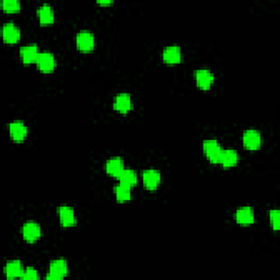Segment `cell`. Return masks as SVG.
I'll use <instances>...</instances> for the list:
<instances>
[{"instance_id":"cell-8","label":"cell","mask_w":280,"mask_h":280,"mask_svg":"<svg viewBox=\"0 0 280 280\" xmlns=\"http://www.w3.org/2000/svg\"><path fill=\"white\" fill-rule=\"evenodd\" d=\"M243 143L244 146L251 150H256L261 144L260 134L255 129H248L243 135Z\"/></svg>"},{"instance_id":"cell-18","label":"cell","mask_w":280,"mask_h":280,"mask_svg":"<svg viewBox=\"0 0 280 280\" xmlns=\"http://www.w3.org/2000/svg\"><path fill=\"white\" fill-rule=\"evenodd\" d=\"M105 170L110 175L119 176V174L124 170V161L119 157L111 158V159H108L106 162Z\"/></svg>"},{"instance_id":"cell-6","label":"cell","mask_w":280,"mask_h":280,"mask_svg":"<svg viewBox=\"0 0 280 280\" xmlns=\"http://www.w3.org/2000/svg\"><path fill=\"white\" fill-rule=\"evenodd\" d=\"M142 182L144 187L147 189H150V191H153V189L158 188L159 184L161 182V175L160 172L157 170H152L149 169L146 170L142 174Z\"/></svg>"},{"instance_id":"cell-1","label":"cell","mask_w":280,"mask_h":280,"mask_svg":"<svg viewBox=\"0 0 280 280\" xmlns=\"http://www.w3.org/2000/svg\"><path fill=\"white\" fill-rule=\"evenodd\" d=\"M68 274V264L62 259L53 260L49 265V272L47 275V279L52 280H60L65 278Z\"/></svg>"},{"instance_id":"cell-15","label":"cell","mask_w":280,"mask_h":280,"mask_svg":"<svg viewBox=\"0 0 280 280\" xmlns=\"http://www.w3.org/2000/svg\"><path fill=\"white\" fill-rule=\"evenodd\" d=\"M23 267L20 260H10L8 261L6 267H4V273H6L7 277L10 279L15 278H21L22 274H23Z\"/></svg>"},{"instance_id":"cell-4","label":"cell","mask_w":280,"mask_h":280,"mask_svg":"<svg viewBox=\"0 0 280 280\" xmlns=\"http://www.w3.org/2000/svg\"><path fill=\"white\" fill-rule=\"evenodd\" d=\"M77 46L82 52H90L92 51L94 47V35L90 32V31H81L78 34H77L76 38Z\"/></svg>"},{"instance_id":"cell-14","label":"cell","mask_w":280,"mask_h":280,"mask_svg":"<svg viewBox=\"0 0 280 280\" xmlns=\"http://www.w3.org/2000/svg\"><path fill=\"white\" fill-rule=\"evenodd\" d=\"M163 60L168 64H178L182 57V53H180V48L178 45H171L164 48L163 51Z\"/></svg>"},{"instance_id":"cell-3","label":"cell","mask_w":280,"mask_h":280,"mask_svg":"<svg viewBox=\"0 0 280 280\" xmlns=\"http://www.w3.org/2000/svg\"><path fill=\"white\" fill-rule=\"evenodd\" d=\"M36 65L42 72H52L56 67L55 56L49 52H42L36 60Z\"/></svg>"},{"instance_id":"cell-9","label":"cell","mask_w":280,"mask_h":280,"mask_svg":"<svg viewBox=\"0 0 280 280\" xmlns=\"http://www.w3.org/2000/svg\"><path fill=\"white\" fill-rule=\"evenodd\" d=\"M22 234H23L25 241L35 242L40 237V225L33 221H29V222L24 223L23 228H22Z\"/></svg>"},{"instance_id":"cell-10","label":"cell","mask_w":280,"mask_h":280,"mask_svg":"<svg viewBox=\"0 0 280 280\" xmlns=\"http://www.w3.org/2000/svg\"><path fill=\"white\" fill-rule=\"evenodd\" d=\"M195 78H196V82H197L198 87L204 90L209 89L212 85V83H214V80H215L214 74H212V72L209 71L208 69L197 70Z\"/></svg>"},{"instance_id":"cell-13","label":"cell","mask_w":280,"mask_h":280,"mask_svg":"<svg viewBox=\"0 0 280 280\" xmlns=\"http://www.w3.org/2000/svg\"><path fill=\"white\" fill-rule=\"evenodd\" d=\"M58 215H60V222L64 227H72L76 224V216L72 207L61 206L58 208Z\"/></svg>"},{"instance_id":"cell-17","label":"cell","mask_w":280,"mask_h":280,"mask_svg":"<svg viewBox=\"0 0 280 280\" xmlns=\"http://www.w3.org/2000/svg\"><path fill=\"white\" fill-rule=\"evenodd\" d=\"M238 161L239 155L233 149H227V150H222V152H221L219 163L222 164L224 168H231V166L238 163Z\"/></svg>"},{"instance_id":"cell-20","label":"cell","mask_w":280,"mask_h":280,"mask_svg":"<svg viewBox=\"0 0 280 280\" xmlns=\"http://www.w3.org/2000/svg\"><path fill=\"white\" fill-rule=\"evenodd\" d=\"M38 16L42 24H49L54 21V10L48 3H44L38 9Z\"/></svg>"},{"instance_id":"cell-23","label":"cell","mask_w":280,"mask_h":280,"mask_svg":"<svg viewBox=\"0 0 280 280\" xmlns=\"http://www.w3.org/2000/svg\"><path fill=\"white\" fill-rule=\"evenodd\" d=\"M269 218H270V223H272V227L274 230H279L280 225V214L278 209H274L269 212Z\"/></svg>"},{"instance_id":"cell-5","label":"cell","mask_w":280,"mask_h":280,"mask_svg":"<svg viewBox=\"0 0 280 280\" xmlns=\"http://www.w3.org/2000/svg\"><path fill=\"white\" fill-rule=\"evenodd\" d=\"M9 133H10V136L15 141L21 142L23 141L26 135H28V127H26L23 121L15 120L9 125Z\"/></svg>"},{"instance_id":"cell-11","label":"cell","mask_w":280,"mask_h":280,"mask_svg":"<svg viewBox=\"0 0 280 280\" xmlns=\"http://www.w3.org/2000/svg\"><path fill=\"white\" fill-rule=\"evenodd\" d=\"M20 55L22 60H23L25 64H32V62L36 61L40 55L38 45L30 44L26 45V46H22L20 48Z\"/></svg>"},{"instance_id":"cell-21","label":"cell","mask_w":280,"mask_h":280,"mask_svg":"<svg viewBox=\"0 0 280 280\" xmlns=\"http://www.w3.org/2000/svg\"><path fill=\"white\" fill-rule=\"evenodd\" d=\"M115 196L119 201H127L132 198V193H130V187L126 186L124 184H120L115 187Z\"/></svg>"},{"instance_id":"cell-12","label":"cell","mask_w":280,"mask_h":280,"mask_svg":"<svg viewBox=\"0 0 280 280\" xmlns=\"http://www.w3.org/2000/svg\"><path fill=\"white\" fill-rule=\"evenodd\" d=\"M114 107L115 110H117L120 113H127L128 111L132 110L133 107V102H132V98L128 93H120L117 94L114 101Z\"/></svg>"},{"instance_id":"cell-2","label":"cell","mask_w":280,"mask_h":280,"mask_svg":"<svg viewBox=\"0 0 280 280\" xmlns=\"http://www.w3.org/2000/svg\"><path fill=\"white\" fill-rule=\"evenodd\" d=\"M202 149L206 157L212 162V163H219L221 152H222V148L219 144V142L215 139H208L205 140L204 144H202Z\"/></svg>"},{"instance_id":"cell-22","label":"cell","mask_w":280,"mask_h":280,"mask_svg":"<svg viewBox=\"0 0 280 280\" xmlns=\"http://www.w3.org/2000/svg\"><path fill=\"white\" fill-rule=\"evenodd\" d=\"M21 3L19 0H3L2 8L8 12H16L19 11Z\"/></svg>"},{"instance_id":"cell-25","label":"cell","mask_w":280,"mask_h":280,"mask_svg":"<svg viewBox=\"0 0 280 280\" xmlns=\"http://www.w3.org/2000/svg\"><path fill=\"white\" fill-rule=\"evenodd\" d=\"M99 3H101V4H108V3H111V1H110V0H106V1H101V0H100V1H99Z\"/></svg>"},{"instance_id":"cell-24","label":"cell","mask_w":280,"mask_h":280,"mask_svg":"<svg viewBox=\"0 0 280 280\" xmlns=\"http://www.w3.org/2000/svg\"><path fill=\"white\" fill-rule=\"evenodd\" d=\"M22 279L24 280H34V279H39V273L38 270L33 267H28L23 270V274H22Z\"/></svg>"},{"instance_id":"cell-16","label":"cell","mask_w":280,"mask_h":280,"mask_svg":"<svg viewBox=\"0 0 280 280\" xmlns=\"http://www.w3.org/2000/svg\"><path fill=\"white\" fill-rule=\"evenodd\" d=\"M236 220L238 223L248 225L254 222V212L251 207H241L236 214Z\"/></svg>"},{"instance_id":"cell-19","label":"cell","mask_w":280,"mask_h":280,"mask_svg":"<svg viewBox=\"0 0 280 280\" xmlns=\"http://www.w3.org/2000/svg\"><path fill=\"white\" fill-rule=\"evenodd\" d=\"M117 178H119L120 184H124L130 188L137 184V174L134 170L124 169Z\"/></svg>"},{"instance_id":"cell-7","label":"cell","mask_w":280,"mask_h":280,"mask_svg":"<svg viewBox=\"0 0 280 280\" xmlns=\"http://www.w3.org/2000/svg\"><path fill=\"white\" fill-rule=\"evenodd\" d=\"M20 29L12 22H8L2 26V38L9 44L17 43L20 40Z\"/></svg>"}]
</instances>
